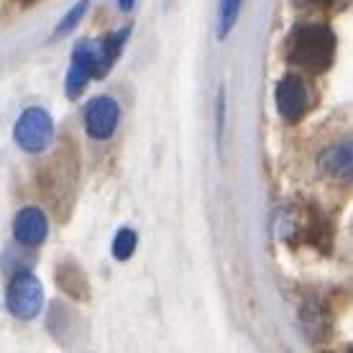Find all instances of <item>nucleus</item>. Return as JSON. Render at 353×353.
<instances>
[{
  "mask_svg": "<svg viewBox=\"0 0 353 353\" xmlns=\"http://www.w3.org/2000/svg\"><path fill=\"white\" fill-rule=\"evenodd\" d=\"M284 52L292 64L320 74L336 59V34L327 23H297L287 36Z\"/></svg>",
  "mask_w": 353,
  "mask_h": 353,
  "instance_id": "nucleus-1",
  "label": "nucleus"
},
{
  "mask_svg": "<svg viewBox=\"0 0 353 353\" xmlns=\"http://www.w3.org/2000/svg\"><path fill=\"white\" fill-rule=\"evenodd\" d=\"M282 239L290 246L297 243H310V246L320 248L323 254L333 251V236H330V223L315 208L312 203L300 205V208H287L284 210V223H282Z\"/></svg>",
  "mask_w": 353,
  "mask_h": 353,
  "instance_id": "nucleus-2",
  "label": "nucleus"
},
{
  "mask_svg": "<svg viewBox=\"0 0 353 353\" xmlns=\"http://www.w3.org/2000/svg\"><path fill=\"white\" fill-rule=\"evenodd\" d=\"M13 139L28 154H41L54 141V121L44 108H26L13 125Z\"/></svg>",
  "mask_w": 353,
  "mask_h": 353,
  "instance_id": "nucleus-3",
  "label": "nucleus"
},
{
  "mask_svg": "<svg viewBox=\"0 0 353 353\" xmlns=\"http://www.w3.org/2000/svg\"><path fill=\"white\" fill-rule=\"evenodd\" d=\"M6 307L13 318L34 320L44 307V287L31 272H21L10 279L6 290Z\"/></svg>",
  "mask_w": 353,
  "mask_h": 353,
  "instance_id": "nucleus-4",
  "label": "nucleus"
},
{
  "mask_svg": "<svg viewBox=\"0 0 353 353\" xmlns=\"http://www.w3.org/2000/svg\"><path fill=\"white\" fill-rule=\"evenodd\" d=\"M90 80H100V57H97L95 39H82L72 49V62L67 70L64 90L67 97H80Z\"/></svg>",
  "mask_w": 353,
  "mask_h": 353,
  "instance_id": "nucleus-5",
  "label": "nucleus"
},
{
  "mask_svg": "<svg viewBox=\"0 0 353 353\" xmlns=\"http://www.w3.org/2000/svg\"><path fill=\"white\" fill-rule=\"evenodd\" d=\"M274 100H276V110L287 123H297L305 118L310 108V90L302 77L297 74H287L279 80L274 90Z\"/></svg>",
  "mask_w": 353,
  "mask_h": 353,
  "instance_id": "nucleus-6",
  "label": "nucleus"
},
{
  "mask_svg": "<svg viewBox=\"0 0 353 353\" xmlns=\"http://www.w3.org/2000/svg\"><path fill=\"white\" fill-rule=\"evenodd\" d=\"M118 118H121V108L115 103V97H92L85 108V131L95 141H108L118 128Z\"/></svg>",
  "mask_w": 353,
  "mask_h": 353,
  "instance_id": "nucleus-7",
  "label": "nucleus"
},
{
  "mask_svg": "<svg viewBox=\"0 0 353 353\" xmlns=\"http://www.w3.org/2000/svg\"><path fill=\"white\" fill-rule=\"evenodd\" d=\"M49 233V223L41 208H23L18 210L16 221H13V239L16 243L26 248L41 246Z\"/></svg>",
  "mask_w": 353,
  "mask_h": 353,
  "instance_id": "nucleus-8",
  "label": "nucleus"
},
{
  "mask_svg": "<svg viewBox=\"0 0 353 353\" xmlns=\"http://www.w3.org/2000/svg\"><path fill=\"white\" fill-rule=\"evenodd\" d=\"M320 172L341 182H351L353 176V146L351 139L348 141H338L336 146H330L320 154Z\"/></svg>",
  "mask_w": 353,
  "mask_h": 353,
  "instance_id": "nucleus-9",
  "label": "nucleus"
},
{
  "mask_svg": "<svg viewBox=\"0 0 353 353\" xmlns=\"http://www.w3.org/2000/svg\"><path fill=\"white\" fill-rule=\"evenodd\" d=\"M300 320H302V330H305V338L310 343H323L327 336H330V315L323 302L318 300H307L300 310Z\"/></svg>",
  "mask_w": 353,
  "mask_h": 353,
  "instance_id": "nucleus-10",
  "label": "nucleus"
},
{
  "mask_svg": "<svg viewBox=\"0 0 353 353\" xmlns=\"http://www.w3.org/2000/svg\"><path fill=\"white\" fill-rule=\"evenodd\" d=\"M133 28L125 26V28H118L113 34L103 36V39H97V57H100V80L110 74V70L115 67L118 62V57L123 52L125 41H128V36H131Z\"/></svg>",
  "mask_w": 353,
  "mask_h": 353,
  "instance_id": "nucleus-11",
  "label": "nucleus"
},
{
  "mask_svg": "<svg viewBox=\"0 0 353 353\" xmlns=\"http://www.w3.org/2000/svg\"><path fill=\"white\" fill-rule=\"evenodd\" d=\"M57 282L74 300H85L88 297V279H85V274L74 264H59V269H57Z\"/></svg>",
  "mask_w": 353,
  "mask_h": 353,
  "instance_id": "nucleus-12",
  "label": "nucleus"
},
{
  "mask_svg": "<svg viewBox=\"0 0 353 353\" xmlns=\"http://www.w3.org/2000/svg\"><path fill=\"white\" fill-rule=\"evenodd\" d=\"M241 6L243 0H221V10H218V39L225 41L236 26V21L241 16Z\"/></svg>",
  "mask_w": 353,
  "mask_h": 353,
  "instance_id": "nucleus-13",
  "label": "nucleus"
},
{
  "mask_svg": "<svg viewBox=\"0 0 353 353\" xmlns=\"http://www.w3.org/2000/svg\"><path fill=\"white\" fill-rule=\"evenodd\" d=\"M139 246V236L133 228H121L113 239V259L115 261H128L133 256V251Z\"/></svg>",
  "mask_w": 353,
  "mask_h": 353,
  "instance_id": "nucleus-14",
  "label": "nucleus"
},
{
  "mask_svg": "<svg viewBox=\"0 0 353 353\" xmlns=\"http://www.w3.org/2000/svg\"><path fill=\"white\" fill-rule=\"evenodd\" d=\"M88 10H90V0H77V3L67 10V16L57 23V28H54V36H67L70 31H74V28L80 26V21L85 18V13H88Z\"/></svg>",
  "mask_w": 353,
  "mask_h": 353,
  "instance_id": "nucleus-15",
  "label": "nucleus"
},
{
  "mask_svg": "<svg viewBox=\"0 0 353 353\" xmlns=\"http://www.w3.org/2000/svg\"><path fill=\"white\" fill-rule=\"evenodd\" d=\"M215 139H218V143L223 141V125H225V92H218V105H215Z\"/></svg>",
  "mask_w": 353,
  "mask_h": 353,
  "instance_id": "nucleus-16",
  "label": "nucleus"
},
{
  "mask_svg": "<svg viewBox=\"0 0 353 353\" xmlns=\"http://www.w3.org/2000/svg\"><path fill=\"white\" fill-rule=\"evenodd\" d=\"M294 6H330L333 0H292Z\"/></svg>",
  "mask_w": 353,
  "mask_h": 353,
  "instance_id": "nucleus-17",
  "label": "nucleus"
},
{
  "mask_svg": "<svg viewBox=\"0 0 353 353\" xmlns=\"http://www.w3.org/2000/svg\"><path fill=\"white\" fill-rule=\"evenodd\" d=\"M133 6H136V0H118V8L123 10V13H128V10H133Z\"/></svg>",
  "mask_w": 353,
  "mask_h": 353,
  "instance_id": "nucleus-18",
  "label": "nucleus"
},
{
  "mask_svg": "<svg viewBox=\"0 0 353 353\" xmlns=\"http://www.w3.org/2000/svg\"><path fill=\"white\" fill-rule=\"evenodd\" d=\"M23 3H36V0H23Z\"/></svg>",
  "mask_w": 353,
  "mask_h": 353,
  "instance_id": "nucleus-19",
  "label": "nucleus"
}]
</instances>
